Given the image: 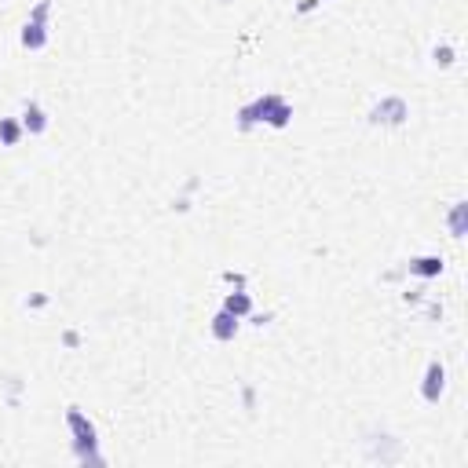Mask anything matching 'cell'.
<instances>
[{
	"mask_svg": "<svg viewBox=\"0 0 468 468\" xmlns=\"http://www.w3.org/2000/svg\"><path fill=\"white\" fill-rule=\"evenodd\" d=\"M23 129L33 132V136H40V132L48 129V117H45V110H40L37 103H26V110H23Z\"/></svg>",
	"mask_w": 468,
	"mask_h": 468,
	"instance_id": "7",
	"label": "cell"
},
{
	"mask_svg": "<svg viewBox=\"0 0 468 468\" xmlns=\"http://www.w3.org/2000/svg\"><path fill=\"white\" fill-rule=\"evenodd\" d=\"M48 11H52V0H40V4L33 8V15H30V23L23 26V45L33 48V52L48 45V23H45Z\"/></svg>",
	"mask_w": 468,
	"mask_h": 468,
	"instance_id": "3",
	"label": "cell"
},
{
	"mask_svg": "<svg viewBox=\"0 0 468 468\" xmlns=\"http://www.w3.org/2000/svg\"><path fill=\"white\" fill-rule=\"evenodd\" d=\"M406 103H402V99H380L377 106H373V110H370V121L373 124H402V121H406Z\"/></svg>",
	"mask_w": 468,
	"mask_h": 468,
	"instance_id": "4",
	"label": "cell"
},
{
	"mask_svg": "<svg viewBox=\"0 0 468 468\" xmlns=\"http://www.w3.org/2000/svg\"><path fill=\"white\" fill-rule=\"evenodd\" d=\"M410 271L421 279H435V274H443V257H417L410 260Z\"/></svg>",
	"mask_w": 468,
	"mask_h": 468,
	"instance_id": "8",
	"label": "cell"
},
{
	"mask_svg": "<svg viewBox=\"0 0 468 468\" xmlns=\"http://www.w3.org/2000/svg\"><path fill=\"white\" fill-rule=\"evenodd\" d=\"M223 311H230V315H238V318H242V315L252 311V300H249L245 293H230V296H227V304H223Z\"/></svg>",
	"mask_w": 468,
	"mask_h": 468,
	"instance_id": "9",
	"label": "cell"
},
{
	"mask_svg": "<svg viewBox=\"0 0 468 468\" xmlns=\"http://www.w3.org/2000/svg\"><path fill=\"white\" fill-rule=\"evenodd\" d=\"M18 136H23V129H18V124H15L11 117L0 121V143H4V146H15V143H18Z\"/></svg>",
	"mask_w": 468,
	"mask_h": 468,
	"instance_id": "10",
	"label": "cell"
},
{
	"mask_svg": "<svg viewBox=\"0 0 468 468\" xmlns=\"http://www.w3.org/2000/svg\"><path fill=\"white\" fill-rule=\"evenodd\" d=\"M66 424H70V432H74L77 457H81V461H99V457H95V443H99V439H95V424L84 417L77 406L66 410Z\"/></svg>",
	"mask_w": 468,
	"mask_h": 468,
	"instance_id": "2",
	"label": "cell"
},
{
	"mask_svg": "<svg viewBox=\"0 0 468 468\" xmlns=\"http://www.w3.org/2000/svg\"><path fill=\"white\" fill-rule=\"evenodd\" d=\"M234 333H238V315L220 311L216 318H212V337H216V340H230Z\"/></svg>",
	"mask_w": 468,
	"mask_h": 468,
	"instance_id": "6",
	"label": "cell"
},
{
	"mask_svg": "<svg viewBox=\"0 0 468 468\" xmlns=\"http://www.w3.org/2000/svg\"><path fill=\"white\" fill-rule=\"evenodd\" d=\"M443 380H446V370L439 366V363H428V373H424V399L428 402H439V395H443Z\"/></svg>",
	"mask_w": 468,
	"mask_h": 468,
	"instance_id": "5",
	"label": "cell"
},
{
	"mask_svg": "<svg viewBox=\"0 0 468 468\" xmlns=\"http://www.w3.org/2000/svg\"><path fill=\"white\" fill-rule=\"evenodd\" d=\"M464 216H468V205L457 201L454 212H450V230H454V238H461V234H464Z\"/></svg>",
	"mask_w": 468,
	"mask_h": 468,
	"instance_id": "11",
	"label": "cell"
},
{
	"mask_svg": "<svg viewBox=\"0 0 468 468\" xmlns=\"http://www.w3.org/2000/svg\"><path fill=\"white\" fill-rule=\"evenodd\" d=\"M435 62H439V66H450V62H454V52H450V48H435Z\"/></svg>",
	"mask_w": 468,
	"mask_h": 468,
	"instance_id": "12",
	"label": "cell"
},
{
	"mask_svg": "<svg viewBox=\"0 0 468 468\" xmlns=\"http://www.w3.org/2000/svg\"><path fill=\"white\" fill-rule=\"evenodd\" d=\"M289 117H293V110H289V103L282 95H260L257 103H249V106L238 110L242 129H249V124H257V121H267L271 129H286Z\"/></svg>",
	"mask_w": 468,
	"mask_h": 468,
	"instance_id": "1",
	"label": "cell"
}]
</instances>
